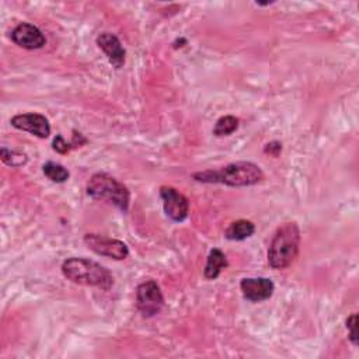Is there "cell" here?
Wrapping results in <instances>:
<instances>
[{
    "instance_id": "cell-1",
    "label": "cell",
    "mask_w": 359,
    "mask_h": 359,
    "mask_svg": "<svg viewBox=\"0 0 359 359\" xmlns=\"http://www.w3.org/2000/svg\"><path fill=\"white\" fill-rule=\"evenodd\" d=\"M192 178L206 184H224L229 187H251L264 180L262 170L251 161L230 163L219 170L194 172Z\"/></svg>"
},
{
    "instance_id": "cell-2",
    "label": "cell",
    "mask_w": 359,
    "mask_h": 359,
    "mask_svg": "<svg viewBox=\"0 0 359 359\" xmlns=\"http://www.w3.org/2000/svg\"><path fill=\"white\" fill-rule=\"evenodd\" d=\"M62 273L76 285L94 286L101 290H109L114 285L111 272L97 261L83 257H72L63 261Z\"/></svg>"
},
{
    "instance_id": "cell-3",
    "label": "cell",
    "mask_w": 359,
    "mask_h": 359,
    "mask_svg": "<svg viewBox=\"0 0 359 359\" xmlns=\"http://www.w3.org/2000/svg\"><path fill=\"white\" fill-rule=\"evenodd\" d=\"M300 245V229L296 222L280 224L268 248V264L272 269H285L296 258Z\"/></svg>"
},
{
    "instance_id": "cell-4",
    "label": "cell",
    "mask_w": 359,
    "mask_h": 359,
    "mask_svg": "<svg viewBox=\"0 0 359 359\" xmlns=\"http://www.w3.org/2000/svg\"><path fill=\"white\" fill-rule=\"evenodd\" d=\"M87 195L95 201L108 202L126 213L130 202V192L126 185L108 172H95L86 185Z\"/></svg>"
},
{
    "instance_id": "cell-5",
    "label": "cell",
    "mask_w": 359,
    "mask_h": 359,
    "mask_svg": "<svg viewBox=\"0 0 359 359\" xmlns=\"http://www.w3.org/2000/svg\"><path fill=\"white\" fill-rule=\"evenodd\" d=\"M164 306V296L154 279H147L136 287V307L142 317L150 318L157 316Z\"/></svg>"
},
{
    "instance_id": "cell-6",
    "label": "cell",
    "mask_w": 359,
    "mask_h": 359,
    "mask_svg": "<svg viewBox=\"0 0 359 359\" xmlns=\"http://www.w3.org/2000/svg\"><path fill=\"white\" fill-rule=\"evenodd\" d=\"M83 241L91 251H94L101 257H108L115 261H121L129 255L128 245L123 241L116 238L105 237L95 233H88L83 237Z\"/></svg>"
},
{
    "instance_id": "cell-7",
    "label": "cell",
    "mask_w": 359,
    "mask_h": 359,
    "mask_svg": "<svg viewBox=\"0 0 359 359\" xmlns=\"http://www.w3.org/2000/svg\"><path fill=\"white\" fill-rule=\"evenodd\" d=\"M160 198L163 201V209L168 219L172 222H184L189 213V201L178 189L163 185L160 187Z\"/></svg>"
},
{
    "instance_id": "cell-8",
    "label": "cell",
    "mask_w": 359,
    "mask_h": 359,
    "mask_svg": "<svg viewBox=\"0 0 359 359\" xmlns=\"http://www.w3.org/2000/svg\"><path fill=\"white\" fill-rule=\"evenodd\" d=\"M11 126L18 130L28 132L39 139H46L50 135V125L45 115L36 112L17 114L10 119Z\"/></svg>"
},
{
    "instance_id": "cell-9",
    "label": "cell",
    "mask_w": 359,
    "mask_h": 359,
    "mask_svg": "<svg viewBox=\"0 0 359 359\" xmlns=\"http://www.w3.org/2000/svg\"><path fill=\"white\" fill-rule=\"evenodd\" d=\"M10 39L20 48L34 50L41 49L46 43L43 32L34 24L20 22L11 32Z\"/></svg>"
},
{
    "instance_id": "cell-10",
    "label": "cell",
    "mask_w": 359,
    "mask_h": 359,
    "mask_svg": "<svg viewBox=\"0 0 359 359\" xmlns=\"http://www.w3.org/2000/svg\"><path fill=\"white\" fill-rule=\"evenodd\" d=\"M240 289L244 299L257 303L268 300L273 294L275 285L269 278H244L240 282Z\"/></svg>"
},
{
    "instance_id": "cell-11",
    "label": "cell",
    "mask_w": 359,
    "mask_h": 359,
    "mask_svg": "<svg viewBox=\"0 0 359 359\" xmlns=\"http://www.w3.org/2000/svg\"><path fill=\"white\" fill-rule=\"evenodd\" d=\"M98 48L105 53L108 62L115 69H121L125 65L126 50L119 38L111 32H101L95 39Z\"/></svg>"
},
{
    "instance_id": "cell-12",
    "label": "cell",
    "mask_w": 359,
    "mask_h": 359,
    "mask_svg": "<svg viewBox=\"0 0 359 359\" xmlns=\"http://www.w3.org/2000/svg\"><path fill=\"white\" fill-rule=\"evenodd\" d=\"M227 266H229V262H227L224 252L219 248H213V250H210V252L206 258V264L203 268V276L210 280L216 279L220 275V272Z\"/></svg>"
},
{
    "instance_id": "cell-13",
    "label": "cell",
    "mask_w": 359,
    "mask_h": 359,
    "mask_svg": "<svg viewBox=\"0 0 359 359\" xmlns=\"http://www.w3.org/2000/svg\"><path fill=\"white\" fill-rule=\"evenodd\" d=\"M255 233V224L247 219H238L229 224L224 231V237L231 241H241L251 237Z\"/></svg>"
},
{
    "instance_id": "cell-14",
    "label": "cell",
    "mask_w": 359,
    "mask_h": 359,
    "mask_svg": "<svg viewBox=\"0 0 359 359\" xmlns=\"http://www.w3.org/2000/svg\"><path fill=\"white\" fill-rule=\"evenodd\" d=\"M42 172L48 180H50L52 182H56V184L66 182L70 175L69 170L65 165L55 163V161H46L42 165Z\"/></svg>"
},
{
    "instance_id": "cell-15",
    "label": "cell",
    "mask_w": 359,
    "mask_h": 359,
    "mask_svg": "<svg viewBox=\"0 0 359 359\" xmlns=\"http://www.w3.org/2000/svg\"><path fill=\"white\" fill-rule=\"evenodd\" d=\"M238 118L233 116V115H224V116H220L216 123H215V128H213V135L215 136H229L231 135L233 132H236L238 129Z\"/></svg>"
},
{
    "instance_id": "cell-16",
    "label": "cell",
    "mask_w": 359,
    "mask_h": 359,
    "mask_svg": "<svg viewBox=\"0 0 359 359\" xmlns=\"http://www.w3.org/2000/svg\"><path fill=\"white\" fill-rule=\"evenodd\" d=\"M0 156L4 164L10 165V167H21L28 161L27 154L17 151V150H11L7 147H1L0 150Z\"/></svg>"
},
{
    "instance_id": "cell-17",
    "label": "cell",
    "mask_w": 359,
    "mask_h": 359,
    "mask_svg": "<svg viewBox=\"0 0 359 359\" xmlns=\"http://www.w3.org/2000/svg\"><path fill=\"white\" fill-rule=\"evenodd\" d=\"M346 330L349 332V341L356 346L358 345V314L353 313L346 318Z\"/></svg>"
},
{
    "instance_id": "cell-18",
    "label": "cell",
    "mask_w": 359,
    "mask_h": 359,
    "mask_svg": "<svg viewBox=\"0 0 359 359\" xmlns=\"http://www.w3.org/2000/svg\"><path fill=\"white\" fill-rule=\"evenodd\" d=\"M52 146H53V150L60 153V154H66V153H69L74 147V144L73 143H67L62 135H56V137L52 142Z\"/></svg>"
},
{
    "instance_id": "cell-19",
    "label": "cell",
    "mask_w": 359,
    "mask_h": 359,
    "mask_svg": "<svg viewBox=\"0 0 359 359\" xmlns=\"http://www.w3.org/2000/svg\"><path fill=\"white\" fill-rule=\"evenodd\" d=\"M282 151V143L278 142V140H273V142H269L264 146V153L266 154H271L273 157H278L279 153Z\"/></svg>"
}]
</instances>
